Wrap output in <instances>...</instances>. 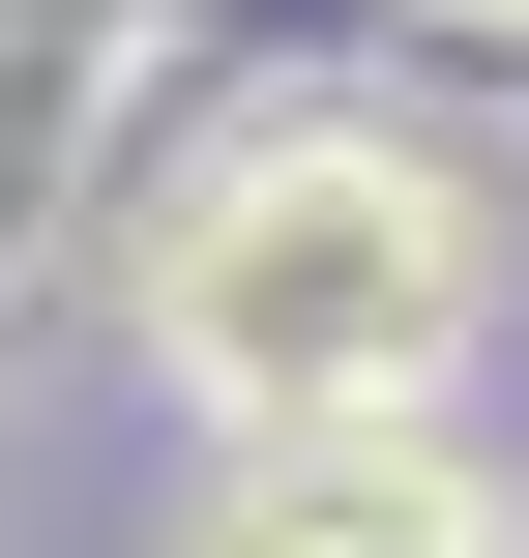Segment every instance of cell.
Masks as SVG:
<instances>
[{
  "label": "cell",
  "instance_id": "obj_1",
  "mask_svg": "<svg viewBox=\"0 0 529 558\" xmlns=\"http://www.w3.org/2000/svg\"><path fill=\"white\" fill-rule=\"evenodd\" d=\"M324 294H412V206H383V177H265V206H236V383H353Z\"/></svg>",
  "mask_w": 529,
  "mask_h": 558
},
{
  "label": "cell",
  "instance_id": "obj_2",
  "mask_svg": "<svg viewBox=\"0 0 529 558\" xmlns=\"http://www.w3.org/2000/svg\"><path fill=\"white\" fill-rule=\"evenodd\" d=\"M236 558H442V500H353V471H324V500H265Z\"/></svg>",
  "mask_w": 529,
  "mask_h": 558
}]
</instances>
